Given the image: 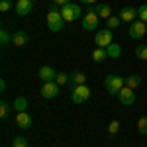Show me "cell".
<instances>
[{
    "mask_svg": "<svg viewBox=\"0 0 147 147\" xmlns=\"http://www.w3.org/2000/svg\"><path fill=\"white\" fill-rule=\"evenodd\" d=\"M63 26H65V20L61 16V8L57 4H53L49 8V12H47V28H49V32L57 34V32L63 30Z\"/></svg>",
    "mask_w": 147,
    "mask_h": 147,
    "instance_id": "cell-1",
    "label": "cell"
},
{
    "mask_svg": "<svg viewBox=\"0 0 147 147\" xmlns=\"http://www.w3.org/2000/svg\"><path fill=\"white\" fill-rule=\"evenodd\" d=\"M104 86H106L110 96H118V92L125 86V79H122L120 75H108L104 80Z\"/></svg>",
    "mask_w": 147,
    "mask_h": 147,
    "instance_id": "cell-2",
    "label": "cell"
},
{
    "mask_svg": "<svg viewBox=\"0 0 147 147\" xmlns=\"http://www.w3.org/2000/svg\"><path fill=\"white\" fill-rule=\"evenodd\" d=\"M61 16H63L65 22H75L80 18V6L75 2H69L65 6H61Z\"/></svg>",
    "mask_w": 147,
    "mask_h": 147,
    "instance_id": "cell-3",
    "label": "cell"
},
{
    "mask_svg": "<svg viewBox=\"0 0 147 147\" xmlns=\"http://www.w3.org/2000/svg\"><path fill=\"white\" fill-rule=\"evenodd\" d=\"M94 43H96V47H102V49H106L108 45H112V43H114L112 30H108V28L98 30V32H96V35H94Z\"/></svg>",
    "mask_w": 147,
    "mask_h": 147,
    "instance_id": "cell-4",
    "label": "cell"
},
{
    "mask_svg": "<svg viewBox=\"0 0 147 147\" xmlns=\"http://www.w3.org/2000/svg\"><path fill=\"white\" fill-rule=\"evenodd\" d=\"M90 98V88L86 84H79V86H73V92H71V100L75 104H84V102Z\"/></svg>",
    "mask_w": 147,
    "mask_h": 147,
    "instance_id": "cell-5",
    "label": "cell"
},
{
    "mask_svg": "<svg viewBox=\"0 0 147 147\" xmlns=\"http://www.w3.org/2000/svg\"><path fill=\"white\" fill-rule=\"evenodd\" d=\"M98 14L94 12V6L88 8V12L82 16V30H86V32H94L96 28H98Z\"/></svg>",
    "mask_w": 147,
    "mask_h": 147,
    "instance_id": "cell-6",
    "label": "cell"
},
{
    "mask_svg": "<svg viewBox=\"0 0 147 147\" xmlns=\"http://www.w3.org/2000/svg\"><path fill=\"white\" fill-rule=\"evenodd\" d=\"M127 34H129L131 39H141V37L147 34V24L141 22V20L131 22V24H129V28H127Z\"/></svg>",
    "mask_w": 147,
    "mask_h": 147,
    "instance_id": "cell-7",
    "label": "cell"
},
{
    "mask_svg": "<svg viewBox=\"0 0 147 147\" xmlns=\"http://www.w3.org/2000/svg\"><path fill=\"white\" fill-rule=\"evenodd\" d=\"M118 100L122 102L124 106H134L137 100V96H136V90L134 88H129V86H124L122 90L118 92Z\"/></svg>",
    "mask_w": 147,
    "mask_h": 147,
    "instance_id": "cell-8",
    "label": "cell"
},
{
    "mask_svg": "<svg viewBox=\"0 0 147 147\" xmlns=\"http://www.w3.org/2000/svg\"><path fill=\"white\" fill-rule=\"evenodd\" d=\"M57 94H59V84H57L55 80L43 82V86H41V96H43V98L51 100V98H55Z\"/></svg>",
    "mask_w": 147,
    "mask_h": 147,
    "instance_id": "cell-9",
    "label": "cell"
},
{
    "mask_svg": "<svg viewBox=\"0 0 147 147\" xmlns=\"http://www.w3.org/2000/svg\"><path fill=\"white\" fill-rule=\"evenodd\" d=\"M32 8H34V2L32 0H18L16 2V14L20 18H26L32 14Z\"/></svg>",
    "mask_w": 147,
    "mask_h": 147,
    "instance_id": "cell-10",
    "label": "cell"
},
{
    "mask_svg": "<svg viewBox=\"0 0 147 147\" xmlns=\"http://www.w3.org/2000/svg\"><path fill=\"white\" fill-rule=\"evenodd\" d=\"M120 20L122 22H136L137 20V8H134V6H125V8H122V12H120Z\"/></svg>",
    "mask_w": 147,
    "mask_h": 147,
    "instance_id": "cell-11",
    "label": "cell"
},
{
    "mask_svg": "<svg viewBox=\"0 0 147 147\" xmlns=\"http://www.w3.org/2000/svg\"><path fill=\"white\" fill-rule=\"evenodd\" d=\"M55 77H57V71L53 67H41L39 69V79L43 80V82H51V80H55Z\"/></svg>",
    "mask_w": 147,
    "mask_h": 147,
    "instance_id": "cell-12",
    "label": "cell"
},
{
    "mask_svg": "<svg viewBox=\"0 0 147 147\" xmlns=\"http://www.w3.org/2000/svg\"><path fill=\"white\" fill-rule=\"evenodd\" d=\"M16 124H18V127H22V129L32 127V118H30V114L28 112H18V116H16Z\"/></svg>",
    "mask_w": 147,
    "mask_h": 147,
    "instance_id": "cell-13",
    "label": "cell"
},
{
    "mask_svg": "<svg viewBox=\"0 0 147 147\" xmlns=\"http://www.w3.org/2000/svg\"><path fill=\"white\" fill-rule=\"evenodd\" d=\"M69 82H71L73 86L84 84V82H86V75H84V73H80V71H73V73L69 75Z\"/></svg>",
    "mask_w": 147,
    "mask_h": 147,
    "instance_id": "cell-14",
    "label": "cell"
},
{
    "mask_svg": "<svg viewBox=\"0 0 147 147\" xmlns=\"http://www.w3.org/2000/svg\"><path fill=\"white\" fill-rule=\"evenodd\" d=\"M12 43L16 47H24L26 43H28V34L24 32V30H18L16 34L12 35Z\"/></svg>",
    "mask_w": 147,
    "mask_h": 147,
    "instance_id": "cell-15",
    "label": "cell"
},
{
    "mask_svg": "<svg viewBox=\"0 0 147 147\" xmlns=\"http://www.w3.org/2000/svg\"><path fill=\"white\" fill-rule=\"evenodd\" d=\"M12 108L16 110V112H28V98L26 96H18L14 104H12Z\"/></svg>",
    "mask_w": 147,
    "mask_h": 147,
    "instance_id": "cell-16",
    "label": "cell"
},
{
    "mask_svg": "<svg viewBox=\"0 0 147 147\" xmlns=\"http://www.w3.org/2000/svg\"><path fill=\"white\" fill-rule=\"evenodd\" d=\"M94 12L98 14V18H104V20H108V18L112 16V10H110L108 4H98V6H94Z\"/></svg>",
    "mask_w": 147,
    "mask_h": 147,
    "instance_id": "cell-17",
    "label": "cell"
},
{
    "mask_svg": "<svg viewBox=\"0 0 147 147\" xmlns=\"http://www.w3.org/2000/svg\"><path fill=\"white\" fill-rule=\"evenodd\" d=\"M108 59V53H106V49H102V47H96L94 51H92V61L94 63H102V61H106Z\"/></svg>",
    "mask_w": 147,
    "mask_h": 147,
    "instance_id": "cell-18",
    "label": "cell"
},
{
    "mask_svg": "<svg viewBox=\"0 0 147 147\" xmlns=\"http://www.w3.org/2000/svg\"><path fill=\"white\" fill-rule=\"evenodd\" d=\"M106 53H108V59H118V57L122 55V47L118 45V43H112V45L106 47Z\"/></svg>",
    "mask_w": 147,
    "mask_h": 147,
    "instance_id": "cell-19",
    "label": "cell"
},
{
    "mask_svg": "<svg viewBox=\"0 0 147 147\" xmlns=\"http://www.w3.org/2000/svg\"><path fill=\"white\" fill-rule=\"evenodd\" d=\"M139 84H141V79H139L137 75H129V77L125 79V86H129V88H134V90H136Z\"/></svg>",
    "mask_w": 147,
    "mask_h": 147,
    "instance_id": "cell-20",
    "label": "cell"
},
{
    "mask_svg": "<svg viewBox=\"0 0 147 147\" xmlns=\"http://www.w3.org/2000/svg\"><path fill=\"white\" fill-rule=\"evenodd\" d=\"M120 24H122V20H120V16H110V18L106 20V28L114 32L116 28H120Z\"/></svg>",
    "mask_w": 147,
    "mask_h": 147,
    "instance_id": "cell-21",
    "label": "cell"
},
{
    "mask_svg": "<svg viewBox=\"0 0 147 147\" xmlns=\"http://www.w3.org/2000/svg\"><path fill=\"white\" fill-rule=\"evenodd\" d=\"M10 108H12V106H10L6 100L0 102V118H2V120H6V118L10 116Z\"/></svg>",
    "mask_w": 147,
    "mask_h": 147,
    "instance_id": "cell-22",
    "label": "cell"
},
{
    "mask_svg": "<svg viewBox=\"0 0 147 147\" xmlns=\"http://www.w3.org/2000/svg\"><path fill=\"white\" fill-rule=\"evenodd\" d=\"M0 43H2V47H6L8 43H12V35L8 34V30H0Z\"/></svg>",
    "mask_w": 147,
    "mask_h": 147,
    "instance_id": "cell-23",
    "label": "cell"
},
{
    "mask_svg": "<svg viewBox=\"0 0 147 147\" xmlns=\"http://www.w3.org/2000/svg\"><path fill=\"white\" fill-rule=\"evenodd\" d=\"M137 131H139L141 136H147V116H143V118L137 120Z\"/></svg>",
    "mask_w": 147,
    "mask_h": 147,
    "instance_id": "cell-24",
    "label": "cell"
},
{
    "mask_svg": "<svg viewBox=\"0 0 147 147\" xmlns=\"http://www.w3.org/2000/svg\"><path fill=\"white\" fill-rule=\"evenodd\" d=\"M136 57H137V59H141V61H147V45H145V43L137 45V49H136Z\"/></svg>",
    "mask_w": 147,
    "mask_h": 147,
    "instance_id": "cell-25",
    "label": "cell"
},
{
    "mask_svg": "<svg viewBox=\"0 0 147 147\" xmlns=\"http://www.w3.org/2000/svg\"><path fill=\"white\" fill-rule=\"evenodd\" d=\"M137 20H141V22L147 24V4H141V6L137 8Z\"/></svg>",
    "mask_w": 147,
    "mask_h": 147,
    "instance_id": "cell-26",
    "label": "cell"
},
{
    "mask_svg": "<svg viewBox=\"0 0 147 147\" xmlns=\"http://www.w3.org/2000/svg\"><path fill=\"white\" fill-rule=\"evenodd\" d=\"M55 82L59 84V86H61V84H67V82H69V75H67V73H57Z\"/></svg>",
    "mask_w": 147,
    "mask_h": 147,
    "instance_id": "cell-27",
    "label": "cell"
},
{
    "mask_svg": "<svg viewBox=\"0 0 147 147\" xmlns=\"http://www.w3.org/2000/svg\"><path fill=\"white\" fill-rule=\"evenodd\" d=\"M12 147H28V139L26 137H14Z\"/></svg>",
    "mask_w": 147,
    "mask_h": 147,
    "instance_id": "cell-28",
    "label": "cell"
},
{
    "mask_svg": "<svg viewBox=\"0 0 147 147\" xmlns=\"http://www.w3.org/2000/svg\"><path fill=\"white\" fill-rule=\"evenodd\" d=\"M118 129H120V122H118V120H112L110 125H108V131H110L112 136H116V134H118Z\"/></svg>",
    "mask_w": 147,
    "mask_h": 147,
    "instance_id": "cell-29",
    "label": "cell"
},
{
    "mask_svg": "<svg viewBox=\"0 0 147 147\" xmlns=\"http://www.w3.org/2000/svg\"><path fill=\"white\" fill-rule=\"evenodd\" d=\"M12 8V0H0V10L2 12H8Z\"/></svg>",
    "mask_w": 147,
    "mask_h": 147,
    "instance_id": "cell-30",
    "label": "cell"
},
{
    "mask_svg": "<svg viewBox=\"0 0 147 147\" xmlns=\"http://www.w3.org/2000/svg\"><path fill=\"white\" fill-rule=\"evenodd\" d=\"M51 2H55L57 6H65V4H69L71 0H51Z\"/></svg>",
    "mask_w": 147,
    "mask_h": 147,
    "instance_id": "cell-31",
    "label": "cell"
},
{
    "mask_svg": "<svg viewBox=\"0 0 147 147\" xmlns=\"http://www.w3.org/2000/svg\"><path fill=\"white\" fill-rule=\"evenodd\" d=\"M79 2H82V4H88V6H92L96 0H79Z\"/></svg>",
    "mask_w": 147,
    "mask_h": 147,
    "instance_id": "cell-32",
    "label": "cell"
},
{
    "mask_svg": "<svg viewBox=\"0 0 147 147\" xmlns=\"http://www.w3.org/2000/svg\"><path fill=\"white\" fill-rule=\"evenodd\" d=\"M0 88H2V90H6V80H4V79L0 80Z\"/></svg>",
    "mask_w": 147,
    "mask_h": 147,
    "instance_id": "cell-33",
    "label": "cell"
},
{
    "mask_svg": "<svg viewBox=\"0 0 147 147\" xmlns=\"http://www.w3.org/2000/svg\"><path fill=\"white\" fill-rule=\"evenodd\" d=\"M32 2H35V0H32Z\"/></svg>",
    "mask_w": 147,
    "mask_h": 147,
    "instance_id": "cell-34",
    "label": "cell"
}]
</instances>
